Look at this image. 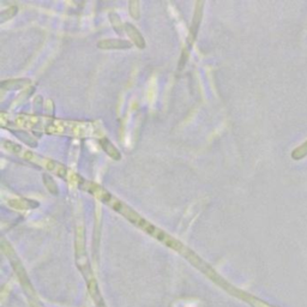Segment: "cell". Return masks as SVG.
Instances as JSON below:
<instances>
[{"label": "cell", "instance_id": "6da1fadb", "mask_svg": "<svg viewBox=\"0 0 307 307\" xmlns=\"http://www.w3.org/2000/svg\"><path fill=\"white\" fill-rule=\"evenodd\" d=\"M83 189L87 190L90 195L94 196L96 199H99L100 202L103 203V204L108 205L110 208H112L113 210L116 211V213L123 215L124 218H125L126 219H129L132 224H134V226L138 227V228L143 229L145 233H148V234L155 238L156 240L165 243V245L168 246V247L173 248L174 251H178V252L182 253V255L186 257V258L191 259L193 255H195L192 251L190 252L189 248L185 247V246L182 245L180 241H178V240L172 238L171 235H168L166 232H163V230L157 228L156 226H154V224L150 223L148 219L142 218L137 211H134L133 209L130 208L128 204H125L123 200H120L119 198H116L115 196H113L112 193H110V191H107L105 187L100 186V185L95 184V182L87 181V182H84Z\"/></svg>", "mask_w": 307, "mask_h": 307}, {"label": "cell", "instance_id": "7a4b0ae2", "mask_svg": "<svg viewBox=\"0 0 307 307\" xmlns=\"http://www.w3.org/2000/svg\"><path fill=\"white\" fill-rule=\"evenodd\" d=\"M4 143H5L4 147L6 148V149L11 150L12 153H15L16 155L20 156V157L24 158V160L29 161V162L35 163V165H38V166L44 167V168H46L47 171H49V172H52V173L59 175L60 178L66 179V180L70 179V176H68L70 175L68 169L66 168L64 165H62V163L57 162V161H53L51 160V158L40 156L38 155V154H35L33 152H29L28 149H24L23 147H21V145H18V144H15V143H12V142L5 141Z\"/></svg>", "mask_w": 307, "mask_h": 307}, {"label": "cell", "instance_id": "3957f363", "mask_svg": "<svg viewBox=\"0 0 307 307\" xmlns=\"http://www.w3.org/2000/svg\"><path fill=\"white\" fill-rule=\"evenodd\" d=\"M46 126V132L51 134H70V136H88V124L51 119Z\"/></svg>", "mask_w": 307, "mask_h": 307}, {"label": "cell", "instance_id": "277c9868", "mask_svg": "<svg viewBox=\"0 0 307 307\" xmlns=\"http://www.w3.org/2000/svg\"><path fill=\"white\" fill-rule=\"evenodd\" d=\"M97 47L100 49H130L132 47V44L126 40L106 39L99 41Z\"/></svg>", "mask_w": 307, "mask_h": 307}, {"label": "cell", "instance_id": "5b68a950", "mask_svg": "<svg viewBox=\"0 0 307 307\" xmlns=\"http://www.w3.org/2000/svg\"><path fill=\"white\" fill-rule=\"evenodd\" d=\"M124 30L126 31V34L129 35V38L132 40V42H133V44H136V46L138 47L139 49L145 48L144 38H143L142 34L139 33L138 29H137L136 26L130 24V23H125V24H124Z\"/></svg>", "mask_w": 307, "mask_h": 307}, {"label": "cell", "instance_id": "8992f818", "mask_svg": "<svg viewBox=\"0 0 307 307\" xmlns=\"http://www.w3.org/2000/svg\"><path fill=\"white\" fill-rule=\"evenodd\" d=\"M202 16H203V2H197V9H196L195 18H193V23L191 25V34H190V36H189L190 44H192L193 41H195L198 28H199L200 20H202Z\"/></svg>", "mask_w": 307, "mask_h": 307}, {"label": "cell", "instance_id": "52a82bcc", "mask_svg": "<svg viewBox=\"0 0 307 307\" xmlns=\"http://www.w3.org/2000/svg\"><path fill=\"white\" fill-rule=\"evenodd\" d=\"M100 144H101L102 149L105 150L106 154H107L110 157H112L113 160H120L121 158L120 152H119V150L116 149L114 145L112 144V142H110V139L106 138V137H103V138L100 139Z\"/></svg>", "mask_w": 307, "mask_h": 307}, {"label": "cell", "instance_id": "ba28073f", "mask_svg": "<svg viewBox=\"0 0 307 307\" xmlns=\"http://www.w3.org/2000/svg\"><path fill=\"white\" fill-rule=\"evenodd\" d=\"M30 84V81L29 79H11V81H5L1 83V88L2 89H21L24 88V87L29 86Z\"/></svg>", "mask_w": 307, "mask_h": 307}, {"label": "cell", "instance_id": "9c48e42d", "mask_svg": "<svg viewBox=\"0 0 307 307\" xmlns=\"http://www.w3.org/2000/svg\"><path fill=\"white\" fill-rule=\"evenodd\" d=\"M42 178H44V186L47 187V190H48L49 192L52 193V195H58L59 193V189H58V185L55 184V181L53 180V178L51 175H48V174L44 173V175H42Z\"/></svg>", "mask_w": 307, "mask_h": 307}, {"label": "cell", "instance_id": "30bf717a", "mask_svg": "<svg viewBox=\"0 0 307 307\" xmlns=\"http://www.w3.org/2000/svg\"><path fill=\"white\" fill-rule=\"evenodd\" d=\"M306 156H307V141L305 143H303L301 145H299L298 148H295L292 152V158L295 161L303 160Z\"/></svg>", "mask_w": 307, "mask_h": 307}, {"label": "cell", "instance_id": "8fae6325", "mask_svg": "<svg viewBox=\"0 0 307 307\" xmlns=\"http://www.w3.org/2000/svg\"><path fill=\"white\" fill-rule=\"evenodd\" d=\"M130 13L134 20H139L141 17V10H139V2L138 1H130L129 4Z\"/></svg>", "mask_w": 307, "mask_h": 307}, {"label": "cell", "instance_id": "7c38bea8", "mask_svg": "<svg viewBox=\"0 0 307 307\" xmlns=\"http://www.w3.org/2000/svg\"><path fill=\"white\" fill-rule=\"evenodd\" d=\"M110 22H112L113 26H114V30L118 31V33H121L120 29L124 28V24L120 22V18H119V16L116 15V13L112 12L110 15Z\"/></svg>", "mask_w": 307, "mask_h": 307}]
</instances>
